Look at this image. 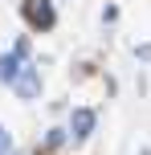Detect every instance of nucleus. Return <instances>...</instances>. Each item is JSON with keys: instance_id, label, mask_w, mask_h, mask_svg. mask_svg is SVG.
<instances>
[{"instance_id": "f257e3e1", "label": "nucleus", "mask_w": 151, "mask_h": 155, "mask_svg": "<svg viewBox=\"0 0 151 155\" xmlns=\"http://www.w3.org/2000/svg\"><path fill=\"white\" fill-rule=\"evenodd\" d=\"M21 12H25V21H29V29H37V33H49V29L57 25V8H53V0H25Z\"/></svg>"}, {"instance_id": "f03ea898", "label": "nucleus", "mask_w": 151, "mask_h": 155, "mask_svg": "<svg viewBox=\"0 0 151 155\" xmlns=\"http://www.w3.org/2000/svg\"><path fill=\"white\" fill-rule=\"evenodd\" d=\"M12 90H16V98H25V102L41 98V70L37 65H21V74L12 78Z\"/></svg>"}, {"instance_id": "7ed1b4c3", "label": "nucleus", "mask_w": 151, "mask_h": 155, "mask_svg": "<svg viewBox=\"0 0 151 155\" xmlns=\"http://www.w3.org/2000/svg\"><path fill=\"white\" fill-rule=\"evenodd\" d=\"M94 123H98V114L90 106H78L70 114V135H74V143H86L90 135H94Z\"/></svg>"}, {"instance_id": "20e7f679", "label": "nucleus", "mask_w": 151, "mask_h": 155, "mask_svg": "<svg viewBox=\"0 0 151 155\" xmlns=\"http://www.w3.org/2000/svg\"><path fill=\"white\" fill-rule=\"evenodd\" d=\"M21 57H16V53H0V82H4V86H12V78L16 74H21Z\"/></svg>"}, {"instance_id": "39448f33", "label": "nucleus", "mask_w": 151, "mask_h": 155, "mask_svg": "<svg viewBox=\"0 0 151 155\" xmlns=\"http://www.w3.org/2000/svg\"><path fill=\"white\" fill-rule=\"evenodd\" d=\"M0 155H12V135L0 127Z\"/></svg>"}, {"instance_id": "423d86ee", "label": "nucleus", "mask_w": 151, "mask_h": 155, "mask_svg": "<svg viewBox=\"0 0 151 155\" xmlns=\"http://www.w3.org/2000/svg\"><path fill=\"white\" fill-rule=\"evenodd\" d=\"M139 155H151V151H147V147H143V151H139Z\"/></svg>"}]
</instances>
